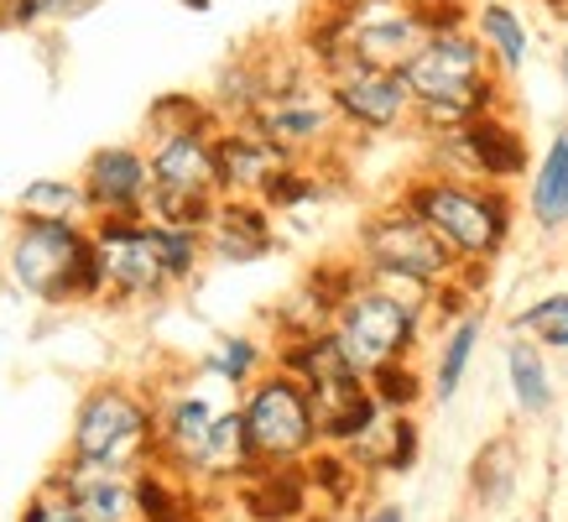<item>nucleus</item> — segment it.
<instances>
[{"label": "nucleus", "mask_w": 568, "mask_h": 522, "mask_svg": "<svg viewBox=\"0 0 568 522\" xmlns=\"http://www.w3.org/2000/svg\"><path fill=\"white\" fill-rule=\"evenodd\" d=\"M313 11L334 27L345 63H371V69H407V58L433 32V6H407V0H318Z\"/></svg>", "instance_id": "nucleus-11"}, {"label": "nucleus", "mask_w": 568, "mask_h": 522, "mask_svg": "<svg viewBox=\"0 0 568 522\" xmlns=\"http://www.w3.org/2000/svg\"><path fill=\"white\" fill-rule=\"evenodd\" d=\"M423 168L444 178H465V183L517 189L532 168V141H527V126L506 104V110H490V116L459 126V131L423 137Z\"/></svg>", "instance_id": "nucleus-10"}, {"label": "nucleus", "mask_w": 568, "mask_h": 522, "mask_svg": "<svg viewBox=\"0 0 568 522\" xmlns=\"http://www.w3.org/2000/svg\"><path fill=\"white\" fill-rule=\"evenodd\" d=\"M251 126L261 137H272L293 162H334L339 141H345V131H339V121H334V110L324 100L318 73L297 52L293 58H272V89L256 104Z\"/></svg>", "instance_id": "nucleus-7"}, {"label": "nucleus", "mask_w": 568, "mask_h": 522, "mask_svg": "<svg viewBox=\"0 0 568 522\" xmlns=\"http://www.w3.org/2000/svg\"><path fill=\"white\" fill-rule=\"evenodd\" d=\"M11 220H73V225H89V204L79 178H27L11 199Z\"/></svg>", "instance_id": "nucleus-26"}, {"label": "nucleus", "mask_w": 568, "mask_h": 522, "mask_svg": "<svg viewBox=\"0 0 568 522\" xmlns=\"http://www.w3.org/2000/svg\"><path fill=\"white\" fill-rule=\"evenodd\" d=\"M0 282L37 309L104 303L89 225H73V220H11L0 241Z\"/></svg>", "instance_id": "nucleus-3"}, {"label": "nucleus", "mask_w": 568, "mask_h": 522, "mask_svg": "<svg viewBox=\"0 0 568 522\" xmlns=\"http://www.w3.org/2000/svg\"><path fill=\"white\" fill-rule=\"evenodd\" d=\"M152 402H156V460L152 465L173 470L178 481L199 486V470H204L209 434H214L220 408L199 387H178V392H162Z\"/></svg>", "instance_id": "nucleus-15"}, {"label": "nucleus", "mask_w": 568, "mask_h": 522, "mask_svg": "<svg viewBox=\"0 0 568 522\" xmlns=\"http://www.w3.org/2000/svg\"><path fill=\"white\" fill-rule=\"evenodd\" d=\"M485 303H469L459 319H448L444 330H438V345H433V371H428V398L448 402L459 398V387H465L469 365L480 361V340H485Z\"/></svg>", "instance_id": "nucleus-21"}, {"label": "nucleus", "mask_w": 568, "mask_h": 522, "mask_svg": "<svg viewBox=\"0 0 568 522\" xmlns=\"http://www.w3.org/2000/svg\"><path fill=\"white\" fill-rule=\"evenodd\" d=\"M178 6H183L189 17H204V11H214V0H178Z\"/></svg>", "instance_id": "nucleus-36"}, {"label": "nucleus", "mask_w": 568, "mask_h": 522, "mask_svg": "<svg viewBox=\"0 0 568 522\" xmlns=\"http://www.w3.org/2000/svg\"><path fill=\"white\" fill-rule=\"evenodd\" d=\"M552 69H558V89H564V104H568V37L558 42V58H552Z\"/></svg>", "instance_id": "nucleus-35"}, {"label": "nucleus", "mask_w": 568, "mask_h": 522, "mask_svg": "<svg viewBox=\"0 0 568 522\" xmlns=\"http://www.w3.org/2000/svg\"><path fill=\"white\" fill-rule=\"evenodd\" d=\"M433 324V309L428 303H407V298H392L381 293L376 282H365L355 267H349L345 288L334 298V313H328L324 330L334 334V345L345 350V361L371 377L381 365H396V361H417L423 350V334Z\"/></svg>", "instance_id": "nucleus-4"}, {"label": "nucleus", "mask_w": 568, "mask_h": 522, "mask_svg": "<svg viewBox=\"0 0 568 522\" xmlns=\"http://www.w3.org/2000/svg\"><path fill=\"white\" fill-rule=\"evenodd\" d=\"M318 84H324V100L345 137H361V141L413 137V89H407L402 69L339 63Z\"/></svg>", "instance_id": "nucleus-13"}, {"label": "nucleus", "mask_w": 568, "mask_h": 522, "mask_svg": "<svg viewBox=\"0 0 568 522\" xmlns=\"http://www.w3.org/2000/svg\"><path fill=\"white\" fill-rule=\"evenodd\" d=\"M417 450H423V434H417L413 413H381L376 423L339 454H345L355 470H371V475H407V470L417 465Z\"/></svg>", "instance_id": "nucleus-23"}, {"label": "nucleus", "mask_w": 568, "mask_h": 522, "mask_svg": "<svg viewBox=\"0 0 568 522\" xmlns=\"http://www.w3.org/2000/svg\"><path fill=\"white\" fill-rule=\"evenodd\" d=\"M69 454L115 470H141L156 460V402L136 382H94L73 408Z\"/></svg>", "instance_id": "nucleus-6"}, {"label": "nucleus", "mask_w": 568, "mask_h": 522, "mask_svg": "<svg viewBox=\"0 0 568 522\" xmlns=\"http://www.w3.org/2000/svg\"><path fill=\"white\" fill-rule=\"evenodd\" d=\"M413 89V137H444L511 104V84H500L480 37L465 27H438L402 69Z\"/></svg>", "instance_id": "nucleus-1"}, {"label": "nucleus", "mask_w": 568, "mask_h": 522, "mask_svg": "<svg viewBox=\"0 0 568 522\" xmlns=\"http://www.w3.org/2000/svg\"><path fill=\"white\" fill-rule=\"evenodd\" d=\"M365 522H407V506L402 502H376L365 512Z\"/></svg>", "instance_id": "nucleus-34"}, {"label": "nucleus", "mask_w": 568, "mask_h": 522, "mask_svg": "<svg viewBox=\"0 0 568 522\" xmlns=\"http://www.w3.org/2000/svg\"><path fill=\"white\" fill-rule=\"evenodd\" d=\"M0 6H6V0H0Z\"/></svg>", "instance_id": "nucleus-38"}, {"label": "nucleus", "mask_w": 568, "mask_h": 522, "mask_svg": "<svg viewBox=\"0 0 568 522\" xmlns=\"http://www.w3.org/2000/svg\"><path fill=\"white\" fill-rule=\"evenodd\" d=\"M282 245V220L261 199H220L204 225V261L214 267H256Z\"/></svg>", "instance_id": "nucleus-17"}, {"label": "nucleus", "mask_w": 568, "mask_h": 522, "mask_svg": "<svg viewBox=\"0 0 568 522\" xmlns=\"http://www.w3.org/2000/svg\"><path fill=\"white\" fill-rule=\"evenodd\" d=\"M266 89H272V58L266 52H230L214 79H209V110L220 116V126L230 121H251L256 116V104L266 100Z\"/></svg>", "instance_id": "nucleus-22"}, {"label": "nucleus", "mask_w": 568, "mask_h": 522, "mask_svg": "<svg viewBox=\"0 0 568 522\" xmlns=\"http://www.w3.org/2000/svg\"><path fill=\"white\" fill-rule=\"evenodd\" d=\"M349 261L355 267H386V272H402V278L423 282V288H448V282H485V272L475 267H459V257L448 251L438 235H433L417 214L386 199L355 225V241H349Z\"/></svg>", "instance_id": "nucleus-8"}, {"label": "nucleus", "mask_w": 568, "mask_h": 522, "mask_svg": "<svg viewBox=\"0 0 568 522\" xmlns=\"http://www.w3.org/2000/svg\"><path fill=\"white\" fill-rule=\"evenodd\" d=\"M293 157L282 152L272 137H261L251 121H230L214 131V173H220V199H261Z\"/></svg>", "instance_id": "nucleus-18"}, {"label": "nucleus", "mask_w": 568, "mask_h": 522, "mask_svg": "<svg viewBox=\"0 0 568 522\" xmlns=\"http://www.w3.org/2000/svg\"><path fill=\"white\" fill-rule=\"evenodd\" d=\"M371 398L381 402V413H413L417 402L428 398V377L417 371V361H396V365H381L365 377Z\"/></svg>", "instance_id": "nucleus-30"}, {"label": "nucleus", "mask_w": 568, "mask_h": 522, "mask_svg": "<svg viewBox=\"0 0 568 522\" xmlns=\"http://www.w3.org/2000/svg\"><path fill=\"white\" fill-rule=\"evenodd\" d=\"M214 131H220V121L141 137V147H146V168H152L146 220H156V225H183V230H204L209 225V214H214V204H220Z\"/></svg>", "instance_id": "nucleus-5"}, {"label": "nucleus", "mask_w": 568, "mask_h": 522, "mask_svg": "<svg viewBox=\"0 0 568 522\" xmlns=\"http://www.w3.org/2000/svg\"><path fill=\"white\" fill-rule=\"evenodd\" d=\"M521 209H527V225H532L542 241L568 235V126H558V131L542 141V152L532 157Z\"/></svg>", "instance_id": "nucleus-20"}, {"label": "nucleus", "mask_w": 568, "mask_h": 522, "mask_svg": "<svg viewBox=\"0 0 568 522\" xmlns=\"http://www.w3.org/2000/svg\"><path fill=\"white\" fill-rule=\"evenodd\" d=\"M517 470H521V444L511 434H496L469 465V496L480 506H506L521 481Z\"/></svg>", "instance_id": "nucleus-27"}, {"label": "nucleus", "mask_w": 568, "mask_h": 522, "mask_svg": "<svg viewBox=\"0 0 568 522\" xmlns=\"http://www.w3.org/2000/svg\"><path fill=\"white\" fill-rule=\"evenodd\" d=\"M89 241L110 309H156L178 293L152 220H89Z\"/></svg>", "instance_id": "nucleus-12"}, {"label": "nucleus", "mask_w": 568, "mask_h": 522, "mask_svg": "<svg viewBox=\"0 0 568 522\" xmlns=\"http://www.w3.org/2000/svg\"><path fill=\"white\" fill-rule=\"evenodd\" d=\"M407 6H444V0H407Z\"/></svg>", "instance_id": "nucleus-37"}, {"label": "nucleus", "mask_w": 568, "mask_h": 522, "mask_svg": "<svg viewBox=\"0 0 568 522\" xmlns=\"http://www.w3.org/2000/svg\"><path fill=\"white\" fill-rule=\"evenodd\" d=\"M469 32L480 37L500 84H517L537 52V32L517 0H469Z\"/></svg>", "instance_id": "nucleus-19"}, {"label": "nucleus", "mask_w": 568, "mask_h": 522, "mask_svg": "<svg viewBox=\"0 0 568 522\" xmlns=\"http://www.w3.org/2000/svg\"><path fill=\"white\" fill-rule=\"evenodd\" d=\"M328 162H293L261 189V204L272 209L276 220H293L303 209H318L328 199Z\"/></svg>", "instance_id": "nucleus-28"}, {"label": "nucleus", "mask_w": 568, "mask_h": 522, "mask_svg": "<svg viewBox=\"0 0 568 522\" xmlns=\"http://www.w3.org/2000/svg\"><path fill=\"white\" fill-rule=\"evenodd\" d=\"M156 225V220H152ZM156 235H162V261H168V278H173V288L183 293V288H193V282L204 278V230H183V225H156Z\"/></svg>", "instance_id": "nucleus-31"}, {"label": "nucleus", "mask_w": 568, "mask_h": 522, "mask_svg": "<svg viewBox=\"0 0 568 522\" xmlns=\"http://www.w3.org/2000/svg\"><path fill=\"white\" fill-rule=\"evenodd\" d=\"M42 486H52L58 496H69V506L84 522H141L136 470H115V465H100V460L63 454Z\"/></svg>", "instance_id": "nucleus-16"}, {"label": "nucleus", "mask_w": 568, "mask_h": 522, "mask_svg": "<svg viewBox=\"0 0 568 522\" xmlns=\"http://www.w3.org/2000/svg\"><path fill=\"white\" fill-rule=\"evenodd\" d=\"M204 121H220L209 110L204 94H189V89H173V94H156L146 104V121H141V137H156V131H183V126H204Z\"/></svg>", "instance_id": "nucleus-32"}, {"label": "nucleus", "mask_w": 568, "mask_h": 522, "mask_svg": "<svg viewBox=\"0 0 568 522\" xmlns=\"http://www.w3.org/2000/svg\"><path fill=\"white\" fill-rule=\"evenodd\" d=\"M241 413V434L245 450H251V465H303L324 450L318 439V413H313V398L287 377V371H261L256 382L241 392L235 402Z\"/></svg>", "instance_id": "nucleus-9"}, {"label": "nucleus", "mask_w": 568, "mask_h": 522, "mask_svg": "<svg viewBox=\"0 0 568 522\" xmlns=\"http://www.w3.org/2000/svg\"><path fill=\"white\" fill-rule=\"evenodd\" d=\"M261 371H272V345H266L261 334H245V330L214 334L204 345V355H199V377L214 387H230V392H245Z\"/></svg>", "instance_id": "nucleus-25"}, {"label": "nucleus", "mask_w": 568, "mask_h": 522, "mask_svg": "<svg viewBox=\"0 0 568 522\" xmlns=\"http://www.w3.org/2000/svg\"><path fill=\"white\" fill-rule=\"evenodd\" d=\"M511 334L542 345L548 355L552 350L568 355V288H548V293H537L532 303H521V309L511 313Z\"/></svg>", "instance_id": "nucleus-29"}, {"label": "nucleus", "mask_w": 568, "mask_h": 522, "mask_svg": "<svg viewBox=\"0 0 568 522\" xmlns=\"http://www.w3.org/2000/svg\"><path fill=\"white\" fill-rule=\"evenodd\" d=\"M17 522H84V518L69 506V496H58L52 486H37L32 496H27V506H21Z\"/></svg>", "instance_id": "nucleus-33"}, {"label": "nucleus", "mask_w": 568, "mask_h": 522, "mask_svg": "<svg viewBox=\"0 0 568 522\" xmlns=\"http://www.w3.org/2000/svg\"><path fill=\"white\" fill-rule=\"evenodd\" d=\"M79 189H84L89 220H146V199H152V168H146V147L141 141H104L84 157L79 168Z\"/></svg>", "instance_id": "nucleus-14"}, {"label": "nucleus", "mask_w": 568, "mask_h": 522, "mask_svg": "<svg viewBox=\"0 0 568 522\" xmlns=\"http://www.w3.org/2000/svg\"><path fill=\"white\" fill-rule=\"evenodd\" d=\"M392 199L407 214H417L459 257V267H475V272H490L506 257V245H511L521 220V204L511 189H500V183H465V178H444V173H428V168H417Z\"/></svg>", "instance_id": "nucleus-2"}, {"label": "nucleus", "mask_w": 568, "mask_h": 522, "mask_svg": "<svg viewBox=\"0 0 568 522\" xmlns=\"http://www.w3.org/2000/svg\"><path fill=\"white\" fill-rule=\"evenodd\" d=\"M500 365H506V387H511V408L521 418H548L558 408V377H552V361L548 350L532 345L511 334L506 350H500Z\"/></svg>", "instance_id": "nucleus-24"}]
</instances>
